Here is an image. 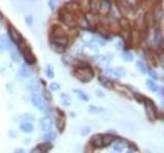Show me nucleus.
Wrapping results in <instances>:
<instances>
[{
  "mask_svg": "<svg viewBox=\"0 0 164 153\" xmlns=\"http://www.w3.org/2000/svg\"><path fill=\"white\" fill-rule=\"evenodd\" d=\"M73 75H74L79 81L83 82V83H87V82L92 80L93 76H95V72H93V69L89 66L84 64V66H80L76 67L75 70L73 72Z\"/></svg>",
  "mask_w": 164,
  "mask_h": 153,
  "instance_id": "f257e3e1",
  "label": "nucleus"
},
{
  "mask_svg": "<svg viewBox=\"0 0 164 153\" xmlns=\"http://www.w3.org/2000/svg\"><path fill=\"white\" fill-rule=\"evenodd\" d=\"M20 51L23 55V58L25 59L27 64H34L36 62V57L34 56L33 51H32L31 47L28 45H24V42L20 44Z\"/></svg>",
  "mask_w": 164,
  "mask_h": 153,
  "instance_id": "f03ea898",
  "label": "nucleus"
},
{
  "mask_svg": "<svg viewBox=\"0 0 164 153\" xmlns=\"http://www.w3.org/2000/svg\"><path fill=\"white\" fill-rule=\"evenodd\" d=\"M58 17H60V20L62 22L65 23L66 26H68L69 28H74L75 26L77 25L75 16L68 10L61 9L60 12H58Z\"/></svg>",
  "mask_w": 164,
  "mask_h": 153,
  "instance_id": "7ed1b4c3",
  "label": "nucleus"
},
{
  "mask_svg": "<svg viewBox=\"0 0 164 153\" xmlns=\"http://www.w3.org/2000/svg\"><path fill=\"white\" fill-rule=\"evenodd\" d=\"M144 103H145V109H146V113H147V116L151 120H154L156 119V116H157L156 105H155L154 102L150 99H146Z\"/></svg>",
  "mask_w": 164,
  "mask_h": 153,
  "instance_id": "20e7f679",
  "label": "nucleus"
},
{
  "mask_svg": "<svg viewBox=\"0 0 164 153\" xmlns=\"http://www.w3.org/2000/svg\"><path fill=\"white\" fill-rule=\"evenodd\" d=\"M7 34H8V37L10 38V40L13 41V43L17 44V45H20L22 42H24L23 36L19 33V31H17L13 26L9 25L7 27Z\"/></svg>",
  "mask_w": 164,
  "mask_h": 153,
  "instance_id": "39448f33",
  "label": "nucleus"
},
{
  "mask_svg": "<svg viewBox=\"0 0 164 153\" xmlns=\"http://www.w3.org/2000/svg\"><path fill=\"white\" fill-rule=\"evenodd\" d=\"M31 102L35 107L38 108L39 110L45 109V102L43 99V96L40 93H33L31 96Z\"/></svg>",
  "mask_w": 164,
  "mask_h": 153,
  "instance_id": "423d86ee",
  "label": "nucleus"
},
{
  "mask_svg": "<svg viewBox=\"0 0 164 153\" xmlns=\"http://www.w3.org/2000/svg\"><path fill=\"white\" fill-rule=\"evenodd\" d=\"M40 129L42 130L43 132H50L51 129H52V126H54V120L49 116H45L44 117L40 119Z\"/></svg>",
  "mask_w": 164,
  "mask_h": 153,
  "instance_id": "0eeeda50",
  "label": "nucleus"
},
{
  "mask_svg": "<svg viewBox=\"0 0 164 153\" xmlns=\"http://www.w3.org/2000/svg\"><path fill=\"white\" fill-rule=\"evenodd\" d=\"M58 116V119H57V126L58 129V131H60V133H63L64 131V128H65V125H66V122H65V114H64V112L62 111L61 109H57Z\"/></svg>",
  "mask_w": 164,
  "mask_h": 153,
  "instance_id": "6e6552de",
  "label": "nucleus"
},
{
  "mask_svg": "<svg viewBox=\"0 0 164 153\" xmlns=\"http://www.w3.org/2000/svg\"><path fill=\"white\" fill-rule=\"evenodd\" d=\"M90 145L95 148H102V137L101 134H95L93 135L90 139Z\"/></svg>",
  "mask_w": 164,
  "mask_h": 153,
  "instance_id": "1a4fd4ad",
  "label": "nucleus"
},
{
  "mask_svg": "<svg viewBox=\"0 0 164 153\" xmlns=\"http://www.w3.org/2000/svg\"><path fill=\"white\" fill-rule=\"evenodd\" d=\"M10 48H11V45H10L9 40L7 39V37H5V36L0 37V52L6 51V50Z\"/></svg>",
  "mask_w": 164,
  "mask_h": 153,
  "instance_id": "9d476101",
  "label": "nucleus"
},
{
  "mask_svg": "<svg viewBox=\"0 0 164 153\" xmlns=\"http://www.w3.org/2000/svg\"><path fill=\"white\" fill-rule=\"evenodd\" d=\"M19 75L23 78H29L32 76V70L27 64H22L19 69Z\"/></svg>",
  "mask_w": 164,
  "mask_h": 153,
  "instance_id": "9b49d317",
  "label": "nucleus"
},
{
  "mask_svg": "<svg viewBox=\"0 0 164 153\" xmlns=\"http://www.w3.org/2000/svg\"><path fill=\"white\" fill-rule=\"evenodd\" d=\"M127 146H128V144L125 142L124 140L117 139V140H115V144H114V150L117 152H120V151H122L124 148H126Z\"/></svg>",
  "mask_w": 164,
  "mask_h": 153,
  "instance_id": "f8f14e48",
  "label": "nucleus"
},
{
  "mask_svg": "<svg viewBox=\"0 0 164 153\" xmlns=\"http://www.w3.org/2000/svg\"><path fill=\"white\" fill-rule=\"evenodd\" d=\"M109 72L115 76H124L126 75V70H125L124 67H121V66L115 67V69H111Z\"/></svg>",
  "mask_w": 164,
  "mask_h": 153,
  "instance_id": "ddd939ff",
  "label": "nucleus"
},
{
  "mask_svg": "<svg viewBox=\"0 0 164 153\" xmlns=\"http://www.w3.org/2000/svg\"><path fill=\"white\" fill-rule=\"evenodd\" d=\"M27 87H28V89L30 90V91L36 93L37 91L40 89V84H39V82H38L37 80L33 79V80H31V81L27 84Z\"/></svg>",
  "mask_w": 164,
  "mask_h": 153,
  "instance_id": "4468645a",
  "label": "nucleus"
},
{
  "mask_svg": "<svg viewBox=\"0 0 164 153\" xmlns=\"http://www.w3.org/2000/svg\"><path fill=\"white\" fill-rule=\"evenodd\" d=\"M99 6H101V1H98V0H91L89 2V7H90V11L95 14L99 11Z\"/></svg>",
  "mask_w": 164,
  "mask_h": 153,
  "instance_id": "2eb2a0df",
  "label": "nucleus"
},
{
  "mask_svg": "<svg viewBox=\"0 0 164 153\" xmlns=\"http://www.w3.org/2000/svg\"><path fill=\"white\" fill-rule=\"evenodd\" d=\"M111 9V3L110 1H101V6H99V12H102V14H106L110 11Z\"/></svg>",
  "mask_w": 164,
  "mask_h": 153,
  "instance_id": "dca6fc26",
  "label": "nucleus"
},
{
  "mask_svg": "<svg viewBox=\"0 0 164 153\" xmlns=\"http://www.w3.org/2000/svg\"><path fill=\"white\" fill-rule=\"evenodd\" d=\"M20 131L24 132V133H31V132L33 131L34 126H33V125H32L31 123L24 122V123H20Z\"/></svg>",
  "mask_w": 164,
  "mask_h": 153,
  "instance_id": "f3484780",
  "label": "nucleus"
},
{
  "mask_svg": "<svg viewBox=\"0 0 164 153\" xmlns=\"http://www.w3.org/2000/svg\"><path fill=\"white\" fill-rule=\"evenodd\" d=\"M102 137V145L104 146H109L111 143H113L115 141V136L111 134H107V135H104Z\"/></svg>",
  "mask_w": 164,
  "mask_h": 153,
  "instance_id": "a211bd4d",
  "label": "nucleus"
},
{
  "mask_svg": "<svg viewBox=\"0 0 164 153\" xmlns=\"http://www.w3.org/2000/svg\"><path fill=\"white\" fill-rule=\"evenodd\" d=\"M52 36H54V39H55V38H60V37L66 36V34H65V32H64V30L61 27L55 26V27H54V29H52Z\"/></svg>",
  "mask_w": 164,
  "mask_h": 153,
  "instance_id": "6ab92c4d",
  "label": "nucleus"
},
{
  "mask_svg": "<svg viewBox=\"0 0 164 153\" xmlns=\"http://www.w3.org/2000/svg\"><path fill=\"white\" fill-rule=\"evenodd\" d=\"M61 102L64 106H70L72 103V99L69 95H67L65 93H62L61 94Z\"/></svg>",
  "mask_w": 164,
  "mask_h": 153,
  "instance_id": "aec40b11",
  "label": "nucleus"
},
{
  "mask_svg": "<svg viewBox=\"0 0 164 153\" xmlns=\"http://www.w3.org/2000/svg\"><path fill=\"white\" fill-rule=\"evenodd\" d=\"M162 17H163V10L161 7H158L156 8L154 12V16H153V19H154V22H156L159 23L161 20H162Z\"/></svg>",
  "mask_w": 164,
  "mask_h": 153,
  "instance_id": "412c9836",
  "label": "nucleus"
},
{
  "mask_svg": "<svg viewBox=\"0 0 164 153\" xmlns=\"http://www.w3.org/2000/svg\"><path fill=\"white\" fill-rule=\"evenodd\" d=\"M78 25L80 26L82 29H84V30H87V29L89 28V26H90L89 23L87 22L85 16H81L80 17H79V19H78Z\"/></svg>",
  "mask_w": 164,
  "mask_h": 153,
  "instance_id": "4be33fe9",
  "label": "nucleus"
},
{
  "mask_svg": "<svg viewBox=\"0 0 164 153\" xmlns=\"http://www.w3.org/2000/svg\"><path fill=\"white\" fill-rule=\"evenodd\" d=\"M52 42L57 43V44H58V45H61V46H63L66 48V46L68 45L69 40H68V38H67V36H64V37H60V38H55Z\"/></svg>",
  "mask_w": 164,
  "mask_h": 153,
  "instance_id": "5701e85b",
  "label": "nucleus"
},
{
  "mask_svg": "<svg viewBox=\"0 0 164 153\" xmlns=\"http://www.w3.org/2000/svg\"><path fill=\"white\" fill-rule=\"evenodd\" d=\"M144 20H145V25L146 27H151L154 23V19H153V14L150 12H147L145 14V17H144Z\"/></svg>",
  "mask_w": 164,
  "mask_h": 153,
  "instance_id": "b1692460",
  "label": "nucleus"
},
{
  "mask_svg": "<svg viewBox=\"0 0 164 153\" xmlns=\"http://www.w3.org/2000/svg\"><path fill=\"white\" fill-rule=\"evenodd\" d=\"M88 111L90 113H101V112H104L106 111V108L104 107H101V106H95V105H89L88 106Z\"/></svg>",
  "mask_w": 164,
  "mask_h": 153,
  "instance_id": "393cba45",
  "label": "nucleus"
},
{
  "mask_svg": "<svg viewBox=\"0 0 164 153\" xmlns=\"http://www.w3.org/2000/svg\"><path fill=\"white\" fill-rule=\"evenodd\" d=\"M50 48L54 50L55 53H63V52L65 51V47L58 45V44L52 42V41L50 42Z\"/></svg>",
  "mask_w": 164,
  "mask_h": 153,
  "instance_id": "a878e982",
  "label": "nucleus"
},
{
  "mask_svg": "<svg viewBox=\"0 0 164 153\" xmlns=\"http://www.w3.org/2000/svg\"><path fill=\"white\" fill-rule=\"evenodd\" d=\"M146 85H147L148 89L150 91H152V92H158V91H159V87H158L153 81L147 80V81H146Z\"/></svg>",
  "mask_w": 164,
  "mask_h": 153,
  "instance_id": "bb28decb",
  "label": "nucleus"
},
{
  "mask_svg": "<svg viewBox=\"0 0 164 153\" xmlns=\"http://www.w3.org/2000/svg\"><path fill=\"white\" fill-rule=\"evenodd\" d=\"M119 25H120V27L123 29V30H129V28H130L129 20H128L127 19H125V17H122V19H120Z\"/></svg>",
  "mask_w": 164,
  "mask_h": 153,
  "instance_id": "cd10ccee",
  "label": "nucleus"
},
{
  "mask_svg": "<svg viewBox=\"0 0 164 153\" xmlns=\"http://www.w3.org/2000/svg\"><path fill=\"white\" fill-rule=\"evenodd\" d=\"M99 80L101 84H102L105 88H108V89H112V88H113V83H112L111 81L108 80L107 78L102 79V76H99Z\"/></svg>",
  "mask_w": 164,
  "mask_h": 153,
  "instance_id": "c85d7f7f",
  "label": "nucleus"
},
{
  "mask_svg": "<svg viewBox=\"0 0 164 153\" xmlns=\"http://www.w3.org/2000/svg\"><path fill=\"white\" fill-rule=\"evenodd\" d=\"M73 91H74V93L77 94L78 98L80 100H82V101H88V96L86 95L85 92H83V91H81V90H78V89H75Z\"/></svg>",
  "mask_w": 164,
  "mask_h": 153,
  "instance_id": "c756f323",
  "label": "nucleus"
},
{
  "mask_svg": "<svg viewBox=\"0 0 164 153\" xmlns=\"http://www.w3.org/2000/svg\"><path fill=\"white\" fill-rule=\"evenodd\" d=\"M113 87H114V89L117 90L118 92H121L123 94H125V95L129 93V89L125 86H121V85H118V84H113Z\"/></svg>",
  "mask_w": 164,
  "mask_h": 153,
  "instance_id": "7c9ffc66",
  "label": "nucleus"
},
{
  "mask_svg": "<svg viewBox=\"0 0 164 153\" xmlns=\"http://www.w3.org/2000/svg\"><path fill=\"white\" fill-rule=\"evenodd\" d=\"M136 67H137V69H139L142 73H147L148 67H147V66H146L145 63L143 62V61L137 60L136 63Z\"/></svg>",
  "mask_w": 164,
  "mask_h": 153,
  "instance_id": "2f4dec72",
  "label": "nucleus"
},
{
  "mask_svg": "<svg viewBox=\"0 0 164 153\" xmlns=\"http://www.w3.org/2000/svg\"><path fill=\"white\" fill-rule=\"evenodd\" d=\"M55 137H57V135H55L54 132H47V133H45L43 135V139L45 141H47V142H51V141H54L55 139Z\"/></svg>",
  "mask_w": 164,
  "mask_h": 153,
  "instance_id": "473e14b6",
  "label": "nucleus"
},
{
  "mask_svg": "<svg viewBox=\"0 0 164 153\" xmlns=\"http://www.w3.org/2000/svg\"><path fill=\"white\" fill-rule=\"evenodd\" d=\"M45 75L49 79H54V66L51 64H48L45 69Z\"/></svg>",
  "mask_w": 164,
  "mask_h": 153,
  "instance_id": "72a5a7b5",
  "label": "nucleus"
},
{
  "mask_svg": "<svg viewBox=\"0 0 164 153\" xmlns=\"http://www.w3.org/2000/svg\"><path fill=\"white\" fill-rule=\"evenodd\" d=\"M132 95H133V97H134V99H136V101L139 102V103H144V102H145V100L147 99L145 96L143 95V94L137 93V92H134Z\"/></svg>",
  "mask_w": 164,
  "mask_h": 153,
  "instance_id": "f704fd0d",
  "label": "nucleus"
},
{
  "mask_svg": "<svg viewBox=\"0 0 164 153\" xmlns=\"http://www.w3.org/2000/svg\"><path fill=\"white\" fill-rule=\"evenodd\" d=\"M38 148H39L41 151H42V153L43 152H47L49 149L51 148V145L49 143H43V144H40V145H38L37 146Z\"/></svg>",
  "mask_w": 164,
  "mask_h": 153,
  "instance_id": "c9c22d12",
  "label": "nucleus"
},
{
  "mask_svg": "<svg viewBox=\"0 0 164 153\" xmlns=\"http://www.w3.org/2000/svg\"><path fill=\"white\" fill-rule=\"evenodd\" d=\"M122 57L123 59H124L125 61H127V62H130V61L133 60V54L130 53V52H124V53L122 54Z\"/></svg>",
  "mask_w": 164,
  "mask_h": 153,
  "instance_id": "e433bc0d",
  "label": "nucleus"
},
{
  "mask_svg": "<svg viewBox=\"0 0 164 153\" xmlns=\"http://www.w3.org/2000/svg\"><path fill=\"white\" fill-rule=\"evenodd\" d=\"M154 40L156 43H160L161 41H162V35H161V32L158 30L155 31V37H154Z\"/></svg>",
  "mask_w": 164,
  "mask_h": 153,
  "instance_id": "4c0bfd02",
  "label": "nucleus"
},
{
  "mask_svg": "<svg viewBox=\"0 0 164 153\" xmlns=\"http://www.w3.org/2000/svg\"><path fill=\"white\" fill-rule=\"evenodd\" d=\"M147 73L150 75V76L151 78H153L154 80H158V73L155 72V70H153V69H148V70H147Z\"/></svg>",
  "mask_w": 164,
  "mask_h": 153,
  "instance_id": "58836bf2",
  "label": "nucleus"
},
{
  "mask_svg": "<svg viewBox=\"0 0 164 153\" xmlns=\"http://www.w3.org/2000/svg\"><path fill=\"white\" fill-rule=\"evenodd\" d=\"M11 59H13L14 62H20V55L17 53V52H13L11 53Z\"/></svg>",
  "mask_w": 164,
  "mask_h": 153,
  "instance_id": "ea45409f",
  "label": "nucleus"
},
{
  "mask_svg": "<svg viewBox=\"0 0 164 153\" xmlns=\"http://www.w3.org/2000/svg\"><path fill=\"white\" fill-rule=\"evenodd\" d=\"M49 89H50L51 91H58V89H60V85H58V83H51L50 85H49Z\"/></svg>",
  "mask_w": 164,
  "mask_h": 153,
  "instance_id": "a19ab883",
  "label": "nucleus"
},
{
  "mask_svg": "<svg viewBox=\"0 0 164 153\" xmlns=\"http://www.w3.org/2000/svg\"><path fill=\"white\" fill-rule=\"evenodd\" d=\"M43 96L45 97L46 100H49V101H50V100H51V95H50V93H49L46 89L43 90Z\"/></svg>",
  "mask_w": 164,
  "mask_h": 153,
  "instance_id": "79ce46f5",
  "label": "nucleus"
},
{
  "mask_svg": "<svg viewBox=\"0 0 164 153\" xmlns=\"http://www.w3.org/2000/svg\"><path fill=\"white\" fill-rule=\"evenodd\" d=\"M90 132V128H88V126H84L83 129L81 130V135L82 136H85V135H87Z\"/></svg>",
  "mask_w": 164,
  "mask_h": 153,
  "instance_id": "37998d69",
  "label": "nucleus"
},
{
  "mask_svg": "<svg viewBox=\"0 0 164 153\" xmlns=\"http://www.w3.org/2000/svg\"><path fill=\"white\" fill-rule=\"evenodd\" d=\"M95 94H96V96H98V97H101V98H102V97L105 96L104 94H102V91H99V90H96V91H95Z\"/></svg>",
  "mask_w": 164,
  "mask_h": 153,
  "instance_id": "c03bdc74",
  "label": "nucleus"
},
{
  "mask_svg": "<svg viewBox=\"0 0 164 153\" xmlns=\"http://www.w3.org/2000/svg\"><path fill=\"white\" fill-rule=\"evenodd\" d=\"M31 153H42V151H41V150H40L39 148H38V147H36V148H35V149L32 150Z\"/></svg>",
  "mask_w": 164,
  "mask_h": 153,
  "instance_id": "a18cd8bd",
  "label": "nucleus"
},
{
  "mask_svg": "<svg viewBox=\"0 0 164 153\" xmlns=\"http://www.w3.org/2000/svg\"><path fill=\"white\" fill-rule=\"evenodd\" d=\"M121 44H122V42H118V43H117V45H116V48H117V49H122L123 47L121 46Z\"/></svg>",
  "mask_w": 164,
  "mask_h": 153,
  "instance_id": "49530a36",
  "label": "nucleus"
},
{
  "mask_svg": "<svg viewBox=\"0 0 164 153\" xmlns=\"http://www.w3.org/2000/svg\"><path fill=\"white\" fill-rule=\"evenodd\" d=\"M26 20H27V23H28L29 26H30L31 25V20H31V16H27V17H26Z\"/></svg>",
  "mask_w": 164,
  "mask_h": 153,
  "instance_id": "de8ad7c7",
  "label": "nucleus"
},
{
  "mask_svg": "<svg viewBox=\"0 0 164 153\" xmlns=\"http://www.w3.org/2000/svg\"><path fill=\"white\" fill-rule=\"evenodd\" d=\"M14 153H25V152L23 151V150H17V151H16Z\"/></svg>",
  "mask_w": 164,
  "mask_h": 153,
  "instance_id": "09e8293b",
  "label": "nucleus"
},
{
  "mask_svg": "<svg viewBox=\"0 0 164 153\" xmlns=\"http://www.w3.org/2000/svg\"><path fill=\"white\" fill-rule=\"evenodd\" d=\"M3 17V16H2V13H1V11H0V19H2Z\"/></svg>",
  "mask_w": 164,
  "mask_h": 153,
  "instance_id": "8fccbe9b",
  "label": "nucleus"
},
{
  "mask_svg": "<svg viewBox=\"0 0 164 153\" xmlns=\"http://www.w3.org/2000/svg\"><path fill=\"white\" fill-rule=\"evenodd\" d=\"M126 153H132V151H130V150H129V151H127Z\"/></svg>",
  "mask_w": 164,
  "mask_h": 153,
  "instance_id": "3c124183",
  "label": "nucleus"
}]
</instances>
